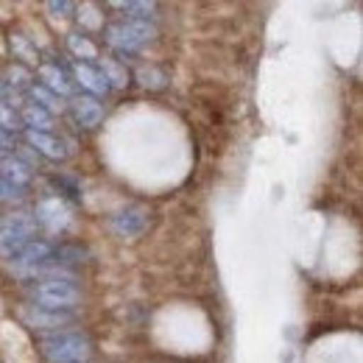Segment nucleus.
Here are the masks:
<instances>
[{
	"instance_id": "f257e3e1",
	"label": "nucleus",
	"mask_w": 363,
	"mask_h": 363,
	"mask_svg": "<svg viewBox=\"0 0 363 363\" xmlns=\"http://www.w3.org/2000/svg\"><path fill=\"white\" fill-rule=\"evenodd\" d=\"M48 363H84L92 358V341L84 333H56L40 341Z\"/></svg>"
},
{
	"instance_id": "f03ea898",
	"label": "nucleus",
	"mask_w": 363,
	"mask_h": 363,
	"mask_svg": "<svg viewBox=\"0 0 363 363\" xmlns=\"http://www.w3.org/2000/svg\"><path fill=\"white\" fill-rule=\"evenodd\" d=\"M31 299L37 302V308L43 311H59V313H70L79 302H82V291L73 279H43L37 285H31Z\"/></svg>"
},
{
	"instance_id": "7ed1b4c3",
	"label": "nucleus",
	"mask_w": 363,
	"mask_h": 363,
	"mask_svg": "<svg viewBox=\"0 0 363 363\" xmlns=\"http://www.w3.org/2000/svg\"><path fill=\"white\" fill-rule=\"evenodd\" d=\"M104 37H106V45L118 53H135L145 45L151 37H154V23L148 20H118V23H109L104 28Z\"/></svg>"
},
{
	"instance_id": "20e7f679",
	"label": "nucleus",
	"mask_w": 363,
	"mask_h": 363,
	"mask_svg": "<svg viewBox=\"0 0 363 363\" xmlns=\"http://www.w3.org/2000/svg\"><path fill=\"white\" fill-rule=\"evenodd\" d=\"M37 235V221L26 213H11L0 221V257L11 260Z\"/></svg>"
},
{
	"instance_id": "39448f33",
	"label": "nucleus",
	"mask_w": 363,
	"mask_h": 363,
	"mask_svg": "<svg viewBox=\"0 0 363 363\" xmlns=\"http://www.w3.org/2000/svg\"><path fill=\"white\" fill-rule=\"evenodd\" d=\"M14 266H20V269H31V272H40V269H45L50 263H59V246L56 243H50V240H28L14 257Z\"/></svg>"
},
{
	"instance_id": "423d86ee",
	"label": "nucleus",
	"mask_w": 363,
	"mask_h": 363,
	"mask_svg": "<svg viewBox=\"0 0 363 363\" xmlns=\"http://www.w3.org/2000/svg\"><path fill=\"white\" fill-rule=\"evenodd\" d=\"M70 115L82 129H95L104 121V104L92 95H73L70 98Z\"/></svg>"
},
{
	"instance_id": "0eeeda50",
	"label": "nucleus",
	"mask_w": 363,
	"mask_h": 363,
	"mask_svg": "<svg viewBox=\"0 0 363 363\" xmlns=\"http://www.w3.org/2000/svg\"><path fill=\"white\" fill-rule=\"evenodd\" d=\"M70 79H76V84H82V90H87V95L98 98V95H106L109 92V84L106 79L101 76V70L95 65H87V62H70Z\"/></svg>"
},
{
	"instance_id": "6e6552de",
	"label": "nucleus",
	"mask_w": 363,
	"mask_h": 363,
	"mask_svg": "<svg viewBox=\"0 0 363 363\" xmlns=\"http://www.w3.org/2000/svg\"><path fill=\"white\" fill-rule=\"evenodd\" d=\"M40 82H43V87L53 92L56 98L73 95V79H70L67 67H62L59 62H43V65H40Z\"/></svg>"
},
{
	"instance_id": "1a4fd4ad",
	"label": "nucleus",
	"mask_w": 363,
	"mask_h": 363,
	"mask_svg": "<svg viewBox=\"0 0 363 363\" xmlns=\"http://www.w3.org/2000/svg\"><path fill=\"white\" fill-rule=\"evenodd\" d=\"M37 218V224H45L48 229H65L70 224V213H67V207H65V201L59 199V196H53V199H43L40 201V207H37V213H34Z\"/></svg>"
},
{
	"instance_id": "9d476101",
	"label": "nucleus",
	"mask_w": 363,
	"mask_h": 363,
	"mask_svg": "<svg viewBox=\"0 0 363 363\" xmlns=\"http://www.w3.org/2000/svg\"><path fill=\"white\" fill-rule=\"evenodd\" d=\"M26 140H28V145L37 151V154H43L45 160L50 162H62V160H67V145L59 140L56 135H45V132H28L26 129Z\"/></svg>"
},
{
	"instance_id": "9b49d317",
	"label": "nucleus",
	"mask_w": 363,
	"mask_h": 363,
	"mask_svg": "<svg viewBox=\"0 0 363 363\" xmlns=\"http://www.w3.org/2000/svg\"><path fill=\"white\" fill-rule=\"evenodd\" d=\"M145 227H148V213L143 207H126V210L112 216V229L123 238H135Z\"/></svg>"
},
{
	"instance_id": "f8f14e48",
	"label": "nucleus",
	"mask_w": 363,
	"mask_h": 363,
	"mask_svg": "<svg viewBox=\"0 0 363 363\" xmlns=\"http://www.w3.org/2000/svg\"><path fill=\"white\" fill-rule=\"evenodd\" d=\"M0 179H6L14 190H23V187L31 184L34 171L23 160H17V157H3L0 160Z\"/></svg>"
},
{
	"instance_id": "ddd939ff",
	"label": "nucleus",
	"mask_w": 363,
	"mask_h": 363,
	"mask_svg": "<svg viewBox=\"0 0 363 363\" xmlns=\"http://www.w3.org/2000/svg\"><path fill=\"white\" fill-rule=\"evenodd\" d=\"M23 318L34 330H56L73 321V313H59V311H43V308H28L23 311Z\"/></svg>"
},
{
	"instance_id": "4468645a",
	"label": "nucleus",
	"mask_w": 363,
	"mask_h": 363,
	"mask_svg": "<svg viewBox=\"0 0 363 363\" xmlns=\"http://www.w3.org/2000/svg\"><path fill=\"white\" fill-rule=\"evenodd\" d=\"M20 121H23V126H28V132L50 135V129H53V115L40 109V106H34V104H23L20 106Z\"/></svg>"
},
{
	"instance_id": "2eb2a0df",
	"label": "nucleus",
	"mask_w": 363,
	"mask_h": 363,
	"mask_svg": "<svg viewBox=\"0 0 363 363\" xmlns=\"http://www.w3.org/2000/svg\"><path fill=\"white\" fill-rule=\"evenodd\" d=\"M95 67H98L101 76L106 79L109 90H112V87H126V84H129V73H126V67H121L118 62H112V59H98Z\"/></svg>"
},
{
	"instance_id": "dca6fc26",
	"label": "nucleus",
	"mask_w": 363,
	"mask_h": 363,
	"mask_svg": "<svg viewBox=\"0 0 363 363\" xmlns=\"http://www.w3.org/2000/svg\"><path fill=\"white\" fill-rule=\"evenodd\" d=\"M67 48H70V53L76 56V62H82V59H84L87 65H90L92 59L98 62V48L92 45L84 34H70V37H67Z\"/></svg>"
},
{
	"instance_id": "f3484780",
	"label": "nucleus",
	"mask_w": 363,
	"mask_h": 363,
	"mask_svg": "<svg viewBox=\"0 0 363 363\" xmlns=\"http://www.w3.org/2000/svg\"><path fill=\"white\" fill-rule=\"evenodd\" d=\"M109 6L112 9H121V11H129L126 20H148V23H151V17L157 11L154 3H132V0H126V3H109Z\"/></svg>"
},
{
	"instance_id": "a211bd4d",
	"label": "nucleus",
	"mask_w": 363,
	"mask_h": 363,
	"mask_svg": "<svg viewBox=\"0 0 363 363\" xmlns=\"http://www.w3.org/2000/svg\"><path fill=\"white\" fill-rule=\"evenodd\" d=\"M28 92H31V98H34V106L45 109V112H50V115H53V112L62 106V101H59V98H56L50 90H45L43 84H31V90H28Z\"/></svg>"
},
{
	"instance_id": "6ab92c4d",
	"label": "nucleus",
	"mask_w": 363,
	"mask_h": 363,
	"mask_svg": "<svg viewBox=\"0 0 363 363\" xmlns=\"http://www.w3.org/2000/svg\"><path fill=\"white\" fill-rule=\"evenodd\" d=\"M0 129L3 132H20L23 129V121H20V112L14 109V106H9V104H3L0 101Z\"/></svg>"
},
{
	"instance_id": "aec40b11",
	"label": "nucleus",
	"mask_w": 363,
	"mask_h": 363,
	"mask_svg": "<svg viewBox=\"0 0 363 363\" xmlns=\"http://www.w3.org/2000/svg\"><path fill=\"white\" fill-rule=\"evenodd\" d=\"M28 82H31V76H28V70H26L23 65H11V67L6 70V87L23 90V87H28Z\"/></svg>"
},
{
	"instance_id": "412c9836",
	"label": "nucleus",
	"mask_w": 363,
	"mask_h": 363,
	"mask_svg": "<svg viewBox=\"0 0 363 363\" xmlns=\"http://www.w3.org/2000/svg\"><path fill=\"white\" fill-rule=\"evenodd\" d=\"M11 50H14V56L17 59H23V62H37V50L28 45V40L26 37H20V34H11Z\"/></svg>"
},
{
	"instance_id": "4be33fe9",
	"label": "nucleus",
	"mask_w": 363,
	"mask_h": 363,
	"mask_svg": "<svg viewBox=\"0 0 363 363\" xmlns=\"http://www.w3.org/2000/svg\"><path fill=\"white\" fill-rule=\"evenodd\" d=\"M53 184L67 196V199H73V201H82V190H79V184L76 182H70V179H65V177H56L53 179Z\"/></svg>"
},
{
	"instance_id": "5701e85b",
	"label": "nucleus",
	"mask_w": 363,
	"mask_h": 363,
	"mask_svg": "<svg viewBox=\"0 0 363 363\" xmlns=\"http://www.w3.org/2000/svg\"><path fill=\"white\" fill-rule=\"evenodd\" d=\"M73 9H76V3H67V0H50L48 3V11H53L56 17H67Z\"/></svg>"
},
{
	"instance_id": "b1692460",
	"label": "nucleus",
	"mask_w": 363,
	"mask_h": 363,
	"mask_svg": "<svg viewBox=\"0 0 363 363\" xmlns=\"http://www.w3.org/2000/svg\"><path fill=\"white\" fill-rule=\"evenodd\" d=\"M17 196H20V190H14L9 182L0 179V201H11V199H17Z\"/></svg>"
},
{
	"instance_id": "393cba45",
	"label": "nucleus",
	"mask_w": 363,
	"mask_h": 363,
	"mask_svg": "<svg viewBox=\"0 0 363 363\" xmlns=\"http://www.w3.org/2000/svg\"><path fill=\"white\" fill-rule=\"evenodd\" d=\"M9 148H14V140H11V135H9V132H3V129H0V151L6 154Z\"/></svg>"
},
{
	"instance_id": "a878e982",
	"label": "nucleus",
	"mask_w": 363,
	"mask_h": 363,
	"mask_svg": "<svg viewBox=\"0 0 363 363\" xmlns=\"http://www.w3.org/2000/svg\"><path fill=\"white\" fill-rule=\"evenodd\" d=\"M0 160H3V151H0Z\"/></svg>"
}]
</instances>
